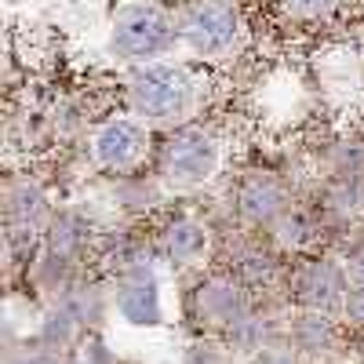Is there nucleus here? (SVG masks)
Segmentation results:
<instances>
[{
  "label": "nucleus",
  "instance_id": "1",
  "mask_svg": "<svg viewBox=\"0 0 364 364\" xmlns=\"http://www.w3.org/2000/svg\"><path fill=\"white\" fill-rule=\"evenodd\" d=\"M168 44V26L157 15H132L117 29V48L132 55H154Z\"/></svg>",
  "mask_w": 364,
  "mask_h": 364
},
{
  "label": "nucleus",
  "instance_id": "2",
  "mask_svg": "<svg viewBox=\"0 0 364 364\" xmlns=\"http://www.w3.org/2000/svg\"><path fill=\"white\" fill-rule=\"evenodd\" d=\"M139 102L149 109V113H164L171 106H178V95H182V80L175 70H149L142 80H139Z\"/></svg>",
  "mask_w": 364,
  "mask_h": 364
},
{
  "label": "nucleus",
  "instance_id": "3",
  "mask_svg": "<svg viewBox=\"0 0 364 364\" xmlns=\"http://www.w3.org/2000/svg\"><path fill=\"white\" fill-rule=\"evenodd\" d=\"M193 37L204 44V48H219L233 37V15L223 8V4H204L197 15H193Z\"/></svg>",
  "mask_w": 364,
  "mask_h": 364
},
{
  "label": "nucleus",
  "instance_id": "4",
  "mask_svg": "<svg viewBox=\"0 0 364 364\" xmlns=\"http://www.w3.org/2000/svg\"><path fill=\"white\" fill-rule=\"evenodd\" d=\"M288 4H295V8H314V4H321V0H288Z\"/></svg>",
  "mask_w": 364,
  "mask_h": 364
}]
</instances>
